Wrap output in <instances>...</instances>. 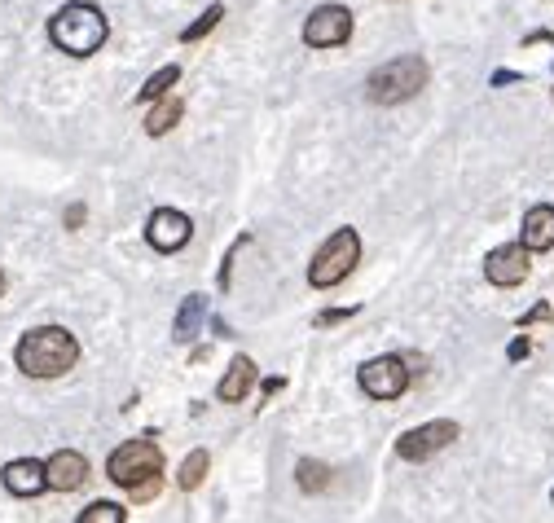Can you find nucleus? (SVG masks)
<instances>
[{
  "mask_svg": "<svg viewBox=\"0 0 554 523\" xmlns=\"http://www.w3.org/2000/svg\"><path fill=\"white\" fill-rule=\"evenodd\" d=\"M75 361H80V339L66 326H36L14 348V365L27 378H62L75 370Z\"/></svg>",
  "mask_w": 554,
  "mask_h": 523,
  "instance_id": "obj_1",
  "label": "nucleus"
},
{
  "mask_svg": "<svg viewBox=\"0 0 554 523\" xmlns=\"http://www.w3.org/2000/svg\"><path fill=\"white\" fill-rule=\"evenodd\" d=\"M106 36H110V22L102 9L88 5V0H71V5H62L58 14L49 18V40L58 44L62 53H71V58H93L106 44Z\"/></svg>",
  "mask_w": 554,
  "mask_h": 523,
  "instance_id": "obj_2",
  "label": "nucleus"
},
{
  "mask_svg": "<svg viewBox=\"0 0 554 523\" xmlns=\"http://www.w3.org/2000/svg\"><path fill=\"white\" fill-rule=\"evenodd\" d=\"M431 80V66L418 58V53H405V58H392L383 66H374L370 80H365V97L374 106H401L409 97H418Z\"/></svg>",
  "mask_w": 554,
  "mask_h": 523,
  "instance_id": "obj_3",
  "label": "nucleus"
},
{
  "mask_svg": "<svg viewBox=\"0 0 554 523\" xmlns=\"http://www.w3.org/2000/svg\"><path fill=\"white\" fill-rule=\"evenodd\" d=\"M357 260H361L357 229H335L330 242L313 255V264H308V282H313L317 291H330V286H339L343 277L357 269Z\"/></svg>",
  "mask_w": 554,
  "mask_h": 523,
  "instance_id": "obj_4",
  "label": "nucleus"
},
{
  "mask_svg": "<svg viewBox=\"0 0 554 523\" xmlns=\"http://www.w3.org/2000/svg\"><path fill=\"white\" fill-rule=\"evenodd\" d=\"M159 471H163V453L154 440H124L106 458V475L119 488H132V484L146 480V475H159Z\"/></svg>",
  "mask_w": 554,
  "mask_h": 523,
  "instance_id": "obj_5",
  "label": "nucleus"
},
{
  "mask_svg": "<svg viewBox=\"0 0 554 523\" xmlns=\"http://www.w3.org/2000/svg\"><path fill=\"white\" fill-rule=\"evenodd\" d=\"M409 378H414V370H409L405 356H374V361H365L357 370V383L361 392L370 400H396L405 396Z\"/></svg>",
  "mask_w": 554,
  "mask_h": 523,
  "instance_id": "obj_6",
  "label": "nucleus"
},
{
  "mask_svg": "<svg viewBox=\"0 0 554 523\" xmlns=\"http://www.w3.org/2000/svg\"><path fill=\"white\" fill-rule=\"evenodd\" d=\"M299 36H304L308 49H339V44H348V36H352V14L343 5H321L308 14Z\"/></svg>",
  "mask_w": 554,
  "mask_h": 523,
  "instance_id": "obj_7",
  "label": "nucleus"
},
{
  "mask_svg": "<svg viewBox=\"0 0 554 523\" xmlns=\"http://www.w3.org/2000/svg\"><path fill=\"white\" fill-rule=\"evenodd\" d=\"M458 440V422H423V427H409L401 440H396V453H401L405 462H427L436 458L440 449H449V444Z\"/></svg>",
  "mask_w": 554,
  "mask_h": 523,
  "instance_id": "obj_8",
  "label": "nucleus"
},
{
  "mask_svg": "<svg viewBox=\"0 0 554 523\" xmlns=\"http://www.w3.org/2000/svg\"><path fill=\"white\" fill-rule=\"evenodd\" d=\"M146 238H150L154 251L172 255V251H181L185 242L194 238V220L185 216V211H176V207H159L150 216V225H146Z\"/></svg>",
  "mask_w": 554,
  "mask_h": 523,
  "instance_id": "obj_9",
  "label": "nucleus"
},
{
  "mask_svg": "<svg viewBox=\"0 0 554 523\" xmlns=\"http://www.w3.org/2000/svg\"><path fill=\"white\" fill-rule=\"evenodd\" d=\"M528 251L524 242H506V247L489 251V260H484V277H489L493 286H502V291H511L528 277Z\"/></svg>",
  "mask_w": 554,
  "mask_h": 523,
  "instance_id": "obj_10",
  "label": "nucleus"
},
{
  "mask_svg": "<svg viewBox=\"0 0 554 523\" xmlns=\"http://www.w3.org/2000/svg\"><path fill=\"white\" fill-rule=\"evenodd\" d=\"M0 480L14 497H40L44 488H49V471H44V462L36 458H14L0 471Z\"/></svg>",
  "mask_w": 554,
  "mask_h": 523,
  "instance_id": "obj_11",
  "label": "nucleus"
},
{
  "mask_svg": "<svg viewBox=\"0 0 554 523\" xmlns=\"http://www.w3.org/2000/svg\"><path fill=\"white\" fill-rule=\"evenodd\" d=\"M44 471H49V488H58V493H75L84 480H88V458L75 449H58L49 462H44Z\"/></svg>",
  "mask_w": 554,
  "mask_h": 523,
  "instance_id": "obj_12",
  "label": "nucleus"
},
{
  "mask_svg": "<svg viewBox=\"0 0 554 523\" xmlns=\"http://www.w3.org/2000/svg\"><path fill=\"white\" fill-rule=\"evenodd\" d=\"M256 378H260L256 361H251V356H234V365H229L225 378H220L216 396H220V400H229V405H242V400L256 392Z\"/></svg>",
  "mask_w": 554,
  "mask_h": 523,
  "instance_id": "obj_13",
  "label": "nucleus"
},
{
  "mask_svg": "<svg viewBox=\"0 0 554 523\" xmlns=\"http://www.w3.org/2000/svg\"><path fill=\"white\" fill-rule=\"evenodd\" d=\"M519 242L528 251H550L554 247V207L537 203L524 211V225H519Z\"/></svg>",
  "mask_w": 554,
  "mask_h": 523,
  "instance_id": "obj_14",
  "label": "nucleus"
},
{
  "mask_svg": "<svg viewBox=\"0 0 554 523\" xmlns=\"http://www.w3.org/2000/svg\"><path fill=\"white\" fill-rule=\"evenodd\" d=\"M181 115H185L181 97H172V93L154 97V106H150V115H146V132H150V137H163V132H172L176 124H181Z\"/></svg>",
  "mask_w": 554,
  "mask_h": 523,
  "instance_id": "obj_15",
  "label": "nucleus"
},
{
  "mask_svg": "<svg viewBox=\"0 0 554 523\" xmlns=\"http://www.w3.org/2000/svg\"><path fill=\"white\" fill-rule=\"evenodd\" d=\"M203 317H207V299L203 295H185L181 313H176V321H172V339H194V330L203 326Z\"/></svg>",
  "mask_w": 554,
  "mask_h": 523,
  "instance_id": "obj_16",
  "label": "nucleus"
},
{
  "mask_svg": "<svg viewBox=\"0 0 554 523\" xmlns=\"http://www.w3.org/2000/svg\"><path fill=\"white\" fill-rule=\"evenodd\" d=\"M176 80H181V66H176V62H172V66H159V71H154L150 80L137 88V102H154V97L172 93V88H176Z\"/></svg>",
  "mask_w": 554,
  "mask_h": 523,
  "instance_id": "obj_17",
  "label": "nucleus"
},
{
  "mask_svg": "<svg viewBox=\"0 0 554 523\" xmlns=\"http://www.w3.org/2000/svg\"><path fill=\"white\" fill-rule=\"evenodd\" d=\"M295 484L304 488V493H326V488H330V466L304 458V462L295 466Z\"/></svg>",
  "mask_w": 554,
  "mask_h": 523,
  "instance_id": "obj_18",
  "label": "nucleus"
},
{
  "mask_svg": "<svg viewBox=\"0 0 554 523\" xmlns=\"http://www.w3.org/2000/svg\"><path fill=\"white\" fill-rule=\"evenodd\" d=\"M207 466H212V458H207V449H194L190 458L181 462V471H176V484H181L185 493H194V488L207 480Z\"/></svg>",
  "mask_w": 554,
  "mask_h": 523,
  "instance_id": "obj_19",
  "label": "nucleus"
},
{
  "mask_svg": "<svg viewBox=\"0 0 554 523\" xmlns=\"http://www.w3.org/2000/svg\"><path fill=\"white\" fill-rule=\"evenodd\" d=\"M220 18H225V5H207V14H203V18H198V22H190V27H185V31H181V40H185V44L203 40V36H207V31H216V27H220Z\"/></svg>",
  "mask_w": 554,
  "mask_h": 523,
  "instance_id": "obj_20",
  "label": "nucleus"
},
{
  "mask_svg": "<svg viewBox=\"0 0 554 523\" xmlns=\"http://www.w3.org/2000/svg\"><path fill=\"white\" fill-rule=\"evenodd\" d=\"M128 510L115 506V502H93L88 510H80V523H124Z\"/></svg>",
  "mask_w": 554,
  "mask_h": 523,
  "instance_id": "obj_21",
  "label": "nucleus"
},
{
  "mask_svg": "<svg viewBox=\"0 0 554 523\" xmlns=\"http://www.w3.org/2000/svg\"><path fill=\"white\" fill-rule=\"evenodd\" d=\"M159 488H163V471L159 475H146L141 484H132L128 497H132V502H150V497H159Z\"/></svg>",
  "mask_w": 554,
  "mask_h": 523,
  "instance_id": "obj_22",
  "label": "nucleus"
},
{
  "mask_svg": "<svg viewBox=\"0 0 554 523\" xmlns=\"http://www.w3.org/2000/svg\"><path fill=\"white\" fill-rule=\"evenodd\" d=\"M537 321H554V308H550V304H537L533 313L519 317V330H524V326H537Z\"/></svg>",
  "mask_w": 554,
  "mask_h": 523,
  "instance_id": "obj_23",
  "label": "nucleus"
},
{
  "mask_svg": "<svg viewBox=\"0 0 554 523\" xmlns=\"http://www.w3.org/2000/svg\"><path fill=\"white\" fill-rule=\"evenodd\" d=\"M361 308H330V313H321L317 317V326H335V321H343V317H357Z\"/></svg>",
  "mask_w": 554,
  "mask_h": 523,
  "instance_id": "obj_24",
  "label": "nucleus"
},
{
  "mask_svg": "<svg viewBox=\"0 0 554 523\" xmlns=\"http://www.w3.org/2000/svg\"><path fill=\"white\" fill-rule=\"evenodd\" d=\"M84 216H88V211H84V203H71V207H66V229H80L84 225Z\"/></svg>",
  "mask_w": 554,
  "mask_h": 523,
  "instance_id": "obj_25",
  "label": "nucleus"
},
{
  "mask_svg": "<svg viewBox=\"0 0 554 523\" xmlns=\"http://www.w3.org/2000/svg\"><path fill=\"white\" fill-rule=\"evenodd\" d=\"M528 352H533V343H528L524 335H519V339L511 343V348H506V356H511V361H524V356H528Z\"/></svg>",
  "mask_w": 554,
  "mask_h": 523,
  "instance_id": "obj_26",
  "label": "nucleus"
},
{
  "mask_svg": "<svg viewBox=\"0 0 554 523\" xmlns=\"http://www.w3.org/2000/svg\"><path fill=\"white\" fill-rule=\"evenodd\" d=\"M0 295H5V273H0Z\"/></svg>",
  "mask_w": 554,
  "mask_h": 523,
  "instance_id": "obj_27",
  "label": "nucleus"
}]
</instances>
